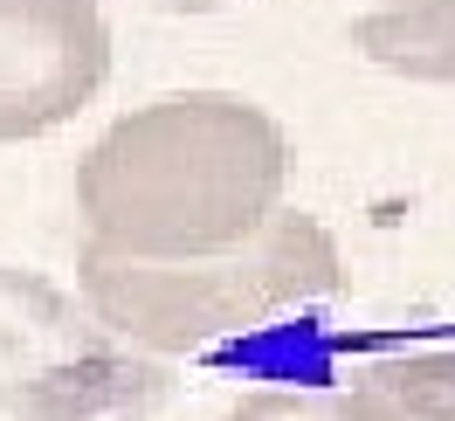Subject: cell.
I'll return each mask as SVG.
<instances>
[{"mask_svg": "<svg viewBox=\"0 0 455 421\" xmlns=\"http://www.w3.org/2000/svg\"><path fill=\"white\" fill-rule=\"evenodd\" d=\"M290 187L283 125L228 90H180L117 117L76 159L84 249L180 263L256 235Z\"/></svg>", "mask_w": 455, "mask_h": 421, "instance_id": "cell-1", "label": "cell"}, {"mask_svg": "<svg viewBox=\"0 0 455 421\" xmlns=\"http://www.w3.org/2000/svg\"><path fill=\"white\" fill-rule=\"evenodd\" d=\"M345 283L352 277L339 242L304 207H276L256 235L214 255H180V263H117L97 249L76 255L84 311L152 360L214 352L235 338L304 325L345 304Z\"/></svg>", "mask_w": 455, "mask_h": 421, "instance_id": "cell-2", "label": "cell"}, {"mask_svg": "<svg viewBox=\"0 0 455 421\" xmlns=\"http://www.w3.org/2000/svg\"><path fill=\"white\" fill-rule=\"evenodd\" d=\"M166 360L104 332L35 270H0V421H152Z\"/></svg>", "mask_w": 455, "mask_h": 421, "instance_id": "cell-3", "label": "cell"}, {"mask_svg": "<svg viewBox=\"0 0 455 421\" xmlns=\"http://www.w3.org/2000/svg\"><path fill=\"white\" fill-rule=\"evenodd\" d=\"M111 77V21L97 0H0V145L76 117Z\"/></svg>", "mask_w": 455, "mask_h": 421, "instance_id": "cell-4", "label": "cell"}, {"mask_svg": "<svg viewBox=\"0 0 455 421\" xmlns=\"http://www.w3.org/2000/svg\"><path fill=\"white\" fill-rule=\"evenodd\" d=\"M221 421H455V352H387L345 380L256 387Z\"/></svg>", "mask_w": 455, "mask_h": 421, "instance_id": "cell-5", "label": "cell"}, {"mask_svg": "<svg viewBox=\"0 0 455 421\" xmlns=\"http://www.w3.org/2000/svg\"><path fill=\"white\" fill-rule=\"evenodd\" d=\"M352 49L407 84H455V0H379L352 21Z\"/></svg>", "mask_w": 455, "mask_h": 421, "instance_id": "cell-6", "label": "cell"}, {"mask_svg": "<svg viewBox=\"0 0 455 421\" xmlns=\"http://www.w3.org/2000/svg\"><path fill=\"white\" fill-rule=\"evenodd\" d=\"M159 7H221V0H159Z\"/></svg>", "mask_w": 455, "mask_h": 421, "instance_id": "cell-7", "label": "cell"}]
</instances>
